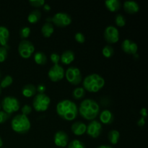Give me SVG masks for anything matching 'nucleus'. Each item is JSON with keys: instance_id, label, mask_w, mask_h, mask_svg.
I'll return each mask as SVG.
<instances>
[{"instance_id": "f257e3e1", "label": "nucleus", "mask_w": 148, "mask_h": 148, "mask_svg": "<svg viewBox=\"0 0 148 148\" xmlns=\"http://www.w3.org/2000/svg\"><path fill=\"white\" fill-rule=\"evenodd\" d=\"M56 113L62 119L73 121L78 115L77 106L70 100H63L56 105Z\"/></svg>"}, {"instance_id": "f03ea898", "label": "nucleus", "mask_w": 148, "mask_h": 148, "mask_svg": "<svg viewBox=\"0 0 148 148\" xmlns=\"http://www.w3.org/2000/svg\"><path fill=\"white\" fill-rule=\"evenodd\" d=\"M78 112L85 119L93 120L99 114L100 106L94 100L87 98L82 101L79 105Z\"/></svg>"}, {"instance_id": "7ed1b4c3", "label": "nucleus", "mask_w": 148, "mask_h": 148, "mask_svg": "<svg viewBox=\"0 0 148 148\" xmlns=\"http://www.w3.org/2000/svg\"><path fill=\"white\" fill-rule=\"evenodd\" d=\"M82 85L85 90L90 92H97L105 85V79L98 74H91L84 79Z\"/></svg>"}, {"instance_id": "20e7f679", "label": "nucleus", "mask_w": 148, "mask_h": 148, "mask_svg": "<svg viewBox=\"0 0 148 148\" xmlns=\"http://www.w3.org/2000/svg\"><path fill=\"white\" fill-rule=\"evenodd\" d=\"M11 127L14 132L18 134H24L28 132L31 127V124L27 116L18 114L12 120Z\"/></svg>"}, {"instance_id": "39448f33", "label": "nucleus", "mask_w": 148, "mask_h": 148, "mask_svg": "<svg viewBox=\"0 0 148 148\" xmlns=\"http://www.w3.org/2000/svg\"><path fill=\"white\" fill-rule=\"evenodd\" d=\"M51 99L44 93H38L35 96L33 101V107L37 112H44L49 108Z\"/></svg>"}, {"instance_id": "423d86ee", "label": "nucleus", "mask_w": 148, "mask_h": 148, "mask_svg": "<svg viewBox=\"0 0 148 148\" xmlns=\"http://www.w3.org/2000/svg\"><path fill=\"white\" fill-rule=\"evenodd\" d=\"M1 106L4 112L10 115L19 111L20 108V103L18 99L15 97L7 96L1 101Z\"/></svg>"}, {"instance_id": "0eeeda50", "label": "nucleus", "mask_w": 148, "mask_h": 148, "mask_svg": "<svg viewBox=\"0 0 148 148\" xmlns=\"http://www.w3.org/2000/svg\"><path fill=\"white\" fill-rule=\"evenodd\" d=\"M64 76L69 83L73 85H77L82 82V74L80 70L75 66H70L66 69Z\"/></svg>"}, {"instance_id": "6e6552de", "label": "nucleus", "mask_w": 148, "mask_h": 148, "mask_svg": "<svg viewBox=\"0 0 148 148\" xmlns=\"http://www.w3.org/2000/svg\"><path fill=\"white\" fill-rule=\"evenodd\" d=\"M34 51V45L29 40H23L19 43L18 53L23 59H29L33 55Z\"/></svg>"}, {"instance_id": "1a4fd4ad", "label": "nucleus", "mask_w": 148, "mask_h": 148, "mask_svg": "<svg viewBox=\"0 0 148 148\" xmlns=\"http://www.w3.org/2000/svg\"><path fill=\"white\" fill-rule=\"evenodd\" d=\"M72 17L65 12H57L51 17V22L59 27H65L72 23Z\"/></svg>"}, {"instance_id": "9d476101", "label": "nucleus", "mask_w": 148, "mask_h": 148, "mask_svg": "<svg viewBox=\"0 0 148 148\" xmlns=\"http://www.w3.org/2000/svg\"><path fill=\"white\" fill-rule=\"evenodd\" d=\"M65 72L64 68L59 64H53L48 72V77L53 82H59L64 77Z\"/></svg>"}, {"instance_id": "9b49d317", "label": "nucleus", "mask_w": 148, "mask_h": 148, "mask_svg": "<svg viewBox=\"0 0 148 148\" xmlns=\"http://www.w3.org/2000/svg\"><path fill=\"white\" fill-rule=\"evenodd\" d=\"M104 38L106 41L111 44L117 43L119 40V31L114 26H108L104 31Z\"/></svg>"}, {"instance_id": "f8f14e48", "label": "nucleus", "mask_w": 148, "mask_h": 148, "mask_svg": "<svg viewBox=\"0 0 148 148\" xmlns=\"http://www.w3.org/2000/svg\"><path fill=\"white\" fill-rule=\"evenodd\" d=\"M102 132V125L101 123L96 120H92L87 126L86 132L90 137L92 138H97L99 137Z\"/></svg>"}, {"instance_id": "ddd939ff", "label": "nucleus", "mask_w": 148, "mask_h": 148, "mask_svg": "<svg viewBox=\"0 0 148 148\" xmlns=\"http://www.w3.org/2000/svg\"><path fill=\"white\" fill-rule=\"evenodd\" d=\"M121 49L125 53L134 55L137 53L138 46L137 43L130 39H125L121 43Z\"/></svg>"}, {"instance_id": "4468645a", "label": "nucleus", "mask_w": 148, "mask_h": 148, "mask_svg": "<svg viewBox=\"0 0 148 148\" xmlns=\"http://www.w3.org/2000/svg\"><path fill=\"white\" fill-rule=\"evenodd\" d=\"M68 141H69V137L65 132L58 131L54 134L53 142L57 147L64 148L67 146Z\"/></svg>"}, {"instance_id": "2eb2a0df", "label": "nucleus", "mask_w": 148, "mask_h": 148, "mask_svg": "<svg viewBox=\"0 0 148 148\" xmlns=\"http://www.w3.org/2000/svg\"><path fill=\"white\" fill-rule=\"evenodd\" d=\"M87 126L82 121H75L72 124L71 127V130L72 132L77 136H81L86 132Z\"/></svg>"}, {"instance_id": "dca6fc26", "label": "nucleus", "mask_w": 148, "mask_h": 148, "mask_svg": "<svg viewBox=\"0 0 148 148\" xmlns=\"http://www.w3.org/2000/svg\"><path fill=\"white\" fill-rule=\"evenodd\" d=\"M123 7L125 12L128 14H136L140 10L138 3L134 1H127L123 4Z\"/></svg>"}, {"instance_id": "f3484780", "label": "nucleus", "mask_w": 148, "mask_h": 148, "mask_svg": "<svg viewBox=\"0 0 148 148\" xmlns=\"http://www.w3.org/2000/svg\"><path fill=\"white\" fill-rule=\"evenodd\" d=\"M114 114L109 110H104L100 114V120L102 124H111L114 121Z\"/></svg>"}, {"instance_id": "a211bd4d", "label": "nucleus", "mask_w": 148, "mask_h": 148, "mask_svg": "<svg viewBox=\"0 0 148 148\" xmlns=\"http://www.w3.org/2000/svg\"><path fill=\"white\" fill-rule=\"evenodd\" d=\"M75 53L71 50H66L62 53V56H60V61L62 64L65 65L70 64L75 60Z\"/></svg>"}, {"instance_id": "6ab92c4d", "label": "nucleus", "mask_w": 148, "mask_h": 148, "mask_svg": "<svg viewBox=\"0 0 148 148\" xmlns=\"http://www.w3.org/2000/svg\"><path fill=\"white\" fill-rule=\"evenodd\" d=\"M9 38H10V31L4 26H0V46H7Z\"/></svg>"}, {"instance_id": "aec40b11", "label": "nucleus", "mask_w": 148, "mask_h": 148, "mask_svg": "<svg viewBox=\"0 0 148 148\" xmlns=\"http://www.w3.org/2000/svg\"><path fill=\"white\" fill-rule=\"evenodd\" d=\"M36 87L34 85L27 84L22 88V93L26 98H31L36 94Z\"/></svg>"}, {"instance_id": "412c9836", "label": "nucleus", "mask_w": 148, "mask_h": 148, "mask_svg": "<svg viewBox=\"0 0 148 148\" xmlns=\"http://www.w3.org/2000/svg\"><path fill=\"white\" fill-rule=\"evenodd\" d=\"M105 6L107 10L111 12H114L120 10L121 4L119 0H107L105 1Z\"/></svg>"}, {"instance_id": "4be33fe9", "label": "nucleus", "mask_w": 148, "mask_h": 148, "mask_svg": "<svg viewBox=\"0 0 148 148\" xmlns=\"http://www.w3.org/2000/svg\"><path fill=\"white\" fill-rule=\"evenodd\" d=\"M54 32V28L51 23H46L41 27V33L43 37L50 38Z\"/></svg>"}, {"instance_id": "5701e85b", "label": "nucleus", "mask_w": 148, "mask_h": 148, "mask_svg": "<svg viewBox=\"0 0 148 148\" xmlns=\"http://www.w3.org/2000/svg\"><path fill=\"white\" fill-rule=\"evenodd\" d=\"M34 61L37 64L45 65L47 63V56L42 51H38L34 54Z\"/></svg>"}, {"instance_id": "b1692460", "label": "nucleus", "mask_w": 148, "mask_h": 148, "mask_svg": "<svg viewBox=\"0 0 148 148\" xmlns=\"http://www.w3.org/2000/svg\"><path fill=\"white\" fill-rule=\"evenodd\" d=\"M40 17H41V13L40 11L36 10L32 11L30 14H28L27 17V21L31 24H36L40 20Z\"/></svg>"}, {"instance_id": "393cba45", "label": "nucleus", "mask_w": 148, "mask_h": 148, "mask_svg": "<svg viewBox=\"0 0 148 148\" xmlns=\"http://www.w3.org/2000/svg\"><path fill=\"white\" fill-rule=\"evenodd\" d=\"M120 133L117 130H113L109 132L108 134V138L110 143L112 145H116L119 140Z\"/></svg>"}, {"instance_id": "a878e982", "label": "nucleus", "mask_w": 148, "mask_h": 148, "mask_svg": "<svg viewBox=\"0 0 148 148\" xmlns=\"http://www.w3.org/2000/svg\"><path fill=\"white\" fill-rule=\"evenodd\" d=\"M85 90L82 87H78L74 89L72 91V96L75 99L80 100L85 97Z\"/></svg>"}, {"instance_id": "bb28decb", "label": "nucleus", "mask_w": 148, "mask_h": 148, "mask_svg": "<svg viewBox=\"0 0 148 148\" xmlns=\"http://www.w3.org/2000/svg\"><path fill=\"white\" fill-rule=\"evenodd\" d=\"M102 53L106 58H111L114 53V49L111 45H106L102 49Z\"/></svg>"}, {"instance_id": "cd10ccee", "label": "nucleus", "mask_w": 148, "mask_h": 148, "mask_svg": "<svg viewBox=\"0 0 148 148\" xmlns=\"http://www.w3.org/2000/svg\"><path fill=\"white\" fill-rule=\"evenodd\" d=\"M13 79L10 75H6L4 77V79L1 81L0 83V87L1 88H6L7 87L10 86L12 84Z\"/></svg>"}, {"instance_id": "c85d7f7f", "label": "nucleus", "mask_w": 148, "mask_h": 148, "mask_svg": "<svg viewBox=\"0 0 148 148\" xmlns=\"http://www.w3.org/2000/svg\"><path fill=\"white\" fill-rule=\"evenodd\" d=\"M10 49L9 46H0V62H4V61L7 59V55H8V53H7V51Z\"/></svg>"}, {"instance_id": "c756f323", "label": "nucleus", "mask_w": 148, "mask_h": 148, "mask_svg": "<svg viewBox=\"0 0 148 148\" xmlns=\"http://www.w3.org/2000/svg\"><path fill=\"white\" fill-rule=\"evenodd\" d=\"M67 148H85V145L79 140H74L68 145Z\"/></svg>"}, {"instance_id": "7c9ffc66", "label": "nucleus", "mask_w": 148, "mask_h": 148, "mask_svg": "<svg viewBox=\"0 0 148 148\" xmlns=\"http://www.w3.org/2000/svg\"><path fill=\"white\" fill-rule=\"evenodd\" d=\"M115 23L118 27H124V26H125L126 25L125 17H124L122 14H118L116 16Z\"/></svg>"}, {"instance_id": "2f4dec72", "label": "nucleus", "mask_w": 148, "mask_h": 148, "mask_svg": "<svg viewBox=\"0 0 148 148\" xmlns=\"http://www.w3.org/2000/svg\"><path fill=\"white\" fill-rule=\"evenodd\" d=\"M30 28L29 27H23L20 30V36L23 40H25L30 34Z\"/></svg>"}, {"instance_id": "473e14b6", "label": "nucleus", "mask_w": 148, "mask_h": 148, "mask_svg": "<svg viewBox=\"0 0 148 148\" xmlns=\"http://www.w3.org/2000/svg\"><path fill=\"white\" fill-rule=\"evenodd\" d=\"M29 4L34 7H40L45 4V1L43 0H30Z\"/></svg>"}, {"instance_id": "72a5a7b5", "label": "nucleus", "mask_w": 148, "mask_h": 148, "mask_svg": "<svg viewBox=\"0 0 148 148\" xmlns=\"http://www.w3.org/2000/svg\"><path fill=\"white\" fill-rule=\"evenodd\" d=\"M75 40L79 43H84L85 41V36H84L83 33H80V32H78V33H77L75 34Z\"/></svg>"}, {"instance_id": "f704fd0d", "label": "nucleus", "mask_w": 148, "mask_h": 148, "mask_svg": "<svg viewBox=\"0 0 148 148\" xmlns=\"http://www.w3.org/2000/svg\"><path fill=\"white\" fill-rule=\"evenodd\" d=\"M10 115L4 112V111H0V124L6 122L10 119Z\"/></svg>"}, {"instance_id": "c9c22d12", "label": "nucleus", "mask_w": 148, "mask_h": 148, "mask_svg": "<svg viewBox=\"0 0 148 148\" xmlns=\"http://www.w3.org/2000/svg\"><path fill=\"white\" fill-rule=\"evenodd\" d=\"M50 59L53 64H59V62H60V56L58 53H52L50 56Z\"/></svg>"}, {"instance_id": "e433bc0d", "label": "nucleus", "mask_w": 148, "mask_h": 148, "mask_svg": "<svg viewBox=\"0 0 148 148\" xmlns=\"http://www.w3.org/2000/svg\"><path fill=\"white\" fill-rule=\"evenodd\" d=\"M21 111H22V114L25 116H27L28 114H30L32 111V108L29 105H24L21 108Z\"/></svg>"}, {"instance_id": "4c0bfd02", "label": "nucleus", "mask_w": 148, "mask_h": 148, "mask_svg": "<svg viewBox=\"0 0 148 148\" xmlns=\"http://www.w3.org/2000/svg\"><path fill=\"white\" fill-rule=\"evenodd\" d=\"M46 86L43 84H39L37 87H36V91H37L38 93H44V92L46 91Z\"/></svg>"}, {"instance_id": "58836bf2", "label": "nucleus", "mask_w": 148, "mask_h": 148, "mask_svg": "<svg viewBox=\"0 0 148 148\" xmlns=\"http://www.w3.org/2000/svg\"><path fill=\"white\" fill-rule=\"evenodd\" d=\"M145 124V119L143 118V117H141V118L139 119V121H137V125L140 127H144Z\"/></svg>"}, {"instance_id": "ea45409f", "label": "nucleus", "mask_w": 148, "mask_h": 148, "mask_svg": "<svg viewBox=\"0 0 148 148\" xmlns=\"http://www.w3.org/2000/svg\"><path fill=\"white\" fill-rule=\"evenodd\" d=\"M140 114H141L142 117L143 118H147V109L146 108H143L141 110H140Z\"/></svg>"}, {"instance_id": "a19ab883", "label": "nucleus", "mask_w": 148, "mask_h": 148, "mask_svg": "<svg viewBox=\"0 0 148 148\" xmlns=\"http://www.w3.org/2000/svg\"><path fill=\"white\" fill-rule=\"evenodd\" d=\"M43 10H44L45 11H46V12L50 11V10H51V7L49 5V4H45L44 5H43Z\"/></svg>"}, {"instance_id": "79ce46f5", "label": "nucleus", "mask_w": 148, "mask_h": 148, "mask_svg": "<svg viewBox=\"0 0 148 148\" xmlns=\"http://www.w3.org/2000/svg\"><path fill=\"white\" fill-rule=\"evenodd\" d=\"M97 148H114V147H112L111 146H109V145H103L98 146V147Z\"/></svg>"}, {"instance_id": "37998d69", "label": "nucleus", "mask_w": 148, "mask_h": 148, "mask_svg": "<svg viewBox=\"0 0 148 148\" xmlns=\"http://www.w3.org/2000/svg\"><path fill=\"white\" fill-rule=\"evenodd\" d=\"M3 145V141H2V139L1 138V137H0V148L2 147Z\"/></svg>"}, {"instance_id": "c03bdc74", "label": "nucleus", "mask_w": 148, "mask_h": 148, "mask_svg": "<svg viewBox=\"0 0 148 148\" xmlns=\"http://www.w3.org/2000/svg\"><path fill=\"white\" fill-rule=\"evenodd\" d=\"M1 87H0V95H1Z\"/></svg>"}, {"instance_id": "a18cd8bd", "label": "nucleus", "mask_w": 148, "mask_h": 148, "mask_svg": "<svg viewBox=\"0 0 148 148\" xmlns=\"http://www.w3.org/2000/svg\"><path fill=\"white\" fill-rule=\"evenodd\" d=\"M1 104H0V110H1Z\"/></svg>"}, {"instance_id": "49530a36", "label": "nucleus", "mask_w": 148, "mask_h": 148, "mask_svg": "<svg viewBox=\"0 0 148 148\" xmlns=\"http://www.w3.org/2000/svg\"><path fill=\"white\" fill-rule=\"evenodd\" d=\"M0 77H1V73H0Z\"/></svg>"}]
</instances>
